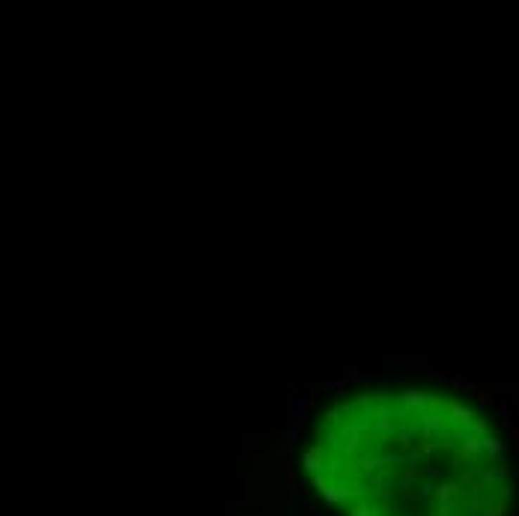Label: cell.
<instances>
[{"label": "cell", "instance_id": "cell-1", "mask_svg": "<svg viewBox=\"0 0 519 516\" xmlns=\"http://www.w3.org/2000/svg\"><path fill=\"white\" fill-rule=\"evenodd\" d=\"M448 400L432 397L430 391H418V388H406L403 394H397V406L403 415H418V412H432V409H444Z\"/></svg>", "mask_w": 519, "mask_h": 516}, {"label": "cell", "instance_id": "cell-2", "mask_svg": "<svg viewBox=\"0 0 519 516\" xmlns=\"http://www.w3.org/2000/svg\"><path fill=\"white\" fill-rule=\"evenodd\" d=\"M326 391H335L338 397H346V379H338V382H326Z\"/></svg>", "mask_w": 519, "mask_h": 516}, {"label": "cell", "instance_id": "cell-3", "mask_svg": "<svg viewBox=\"0 0 519 516\" xmlns=\"http://www.w3.org/2000/svg\"><path fill=\"white\" fill-rule=\"evenodd\" d=\"M430 379H432V382H444L448 376H444V373H430Z\"/></svg>", "mask_w": 519, "mask_h": 516}]
</instances>
